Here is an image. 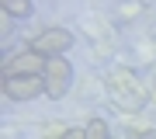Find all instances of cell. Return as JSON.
Listing matches in <instances>:
<instances>
[{
    "label": "cell",
    "instance_id": "cell-1",
    "mask_svg": "<svg viewBox=\"0 0 156 139\" xmlns=\"http://www.w3.org/2000/svg\"><path fill=\"white\" fill-rule=\"evenodd\" d=\"M45 94H49L52 101H62V94H69L73 87V66L66 56H52V59H45Z\"/></svg>",
    "mask_w": 156,
    "mask_h": 139
},
{
    "label": "cell",
    "instance_id": "cell-2",
    "mask_svg": "<svg viewBox=\"0 0 156 139\" xmlns=\"http://www.w3.org/2000/svg\"><path fill=\"white\" fill-rule=\"evenodd\" d=\"M73 31L69 28H45V31H38L31 38V45L28 49L31 52H38V56H45V59H52V56H62V52H69L73 49Z\"/></svg>",
    "mask_w": 156,
    "mask_h": 139
},
{
    "label": "cell",
    "instance_id": "cell-3",
    "mask_svg": "<svg viewBox=\"0 0 156 139\" xmlns=\"http://www.w3.org/2000/svg\"><path fill=\"white\" fill-rule=\"evenodd\" d=\"M38 94H45L42 73H31V77H4V97L7 101H35Z\"/></svg>",
    "mask_w": 156,
    "mask_h": 139
},
{
    "label": "cell",
    "instance_id": "cell-4",
    "mask_svg": "<svg viewBox=\"0 0 156 139\" xmlns=\"http://www.w3.org/2000/svg\"><path fill=\"white\" fill-rule=\"evenodd\" d=\"M31 73H45V56L31 52V49L11 56L4 66V77H31Z\"/></svg>",
    "mask_w": 156,
    "mask_h": 139
},
{
    "label": "cell",
    "instance_id": "cell-5",
    "mask_svg": "<svg viewBox=\"0 0 156 139\" xmlns=\"http://www.w3.org/2000/svg\"><path fill=\"white\" fill-rule=\"evenodd\" d=\"M0 11L7 17H17V21H24V17L35 14V0H0Z\"/></svg>",
    "mask_w": 156,
    "mask_h": 139
},
{
    "label": "cell",
    "instance_id": "cell-6",
    "mask_svg": "<svg viewBox=\"0 0 156 139\" xmlns=\"http://www.w3.org/2000/svg\"><path fill=\"white\" fill-rule=\"evenodd\" d=\"M83 129H87V139H111V129H108L104 118H90Z\"/></svg>",
    "mask_w": 156,
    "mask_h": 139
},
{
    "label": "cell",
    "instance_id": "cell-7",
    "mask_svg": "<svg viewBox=\"0 0 156 139\" xmlns=\"http://www.w3.org/2000/svg\"><path fill=\"white\" fill-rule=\"evenodd\" d=\"M59 139H87V129H62Z\"/></svg>",
    "mask_w": 156,
    "mask_h": 139
}]
</instances>
